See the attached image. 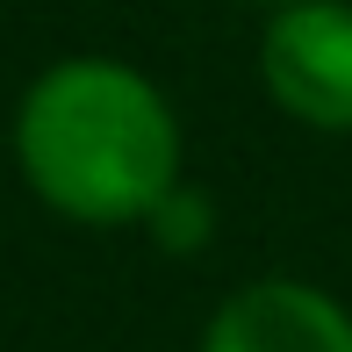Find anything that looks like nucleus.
<instances>
[{
	"label": "nucleus",
	"instance_id": "f03ea898",
	"mask_svg": "<svg viewBox=\"0 0 352 352\" xmlns=\"http://www.w3.org/2000/svg\"><path fill=\"white\" fill-rule=\"evenodd\" d=\"M266 94L309 130H352V8L287 0L259 43Z\"/></svg>",
	"mask_w": 352,
	"mask_h": 352
},
{
	"label": "nucleus",
	"instance_id": "39448f33",
	"mask_svg": "<svg viewBox=\"0 0 352 352\" xmlns=\"http://www.w3.org/2000/svg\"><path fill=\"white\" fill-rule=\"evenodd\" d=\"M280 8H287V0H280Z\"/></svg>",
	"mask_w": 352,
	"mask_h": 352
},
{
	"label": "nucleus",
	"instance_id": "7ed1b4c3",
	"mask_svg": "<svg viewBox=\"0 0 352 352\" xmlns=\"http://www.w3.org/2000/svg\"><path fill=\"white\" fill-rule=\"evenodd\" d=\"M201 352H352V309L309 280H252L209 316Z\"/></svg>",
	"mask_w": 352,
	"mask_h": 352
},
{
	"label": "nucleus",
	"instance_id": "f257e3e1",
	"mask_svg": "<svg viewBox=\"0 0 352 352\" xmlns=\"http://www.w3.org/2000/svg\"><path fill=\"white\" fill-rule=\"evenodd\" d=\"M14 166L72 223H151L180 187V122L166 94L116 58H65L22 94Z\"/></svg>",
	"mask_w": 352,
	"mask_h": 352
},
{
	"label": "nucleus",
	"instance_id": "20e7f679",
	"mask_svg": "<svg viewBox=\"0 0 352 352\" xmlns=\"http://www.w3.org/2000/svg\"><path fill=\"white\" fill-rule=\"evenodd\" d=\"M201 223H209V209H201V201L187 195V187H173V195L151 209V230L166 237L173 252H187V245H195V237H201Z\"/></svg>",
	"mask_w": 352,
	"mask_h": 352
}]
</instances>
